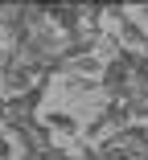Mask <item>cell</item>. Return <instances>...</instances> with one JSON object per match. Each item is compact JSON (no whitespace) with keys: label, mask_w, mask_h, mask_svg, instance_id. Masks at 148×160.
Returning a JSON list of instances; mask_svg holds the SVG:
<instances>
[{"label":"cell","mask_w":148,"mask_h":160,"mask_svg":"<svg viewBox=\"0 0 148 160\" xmlns=\"http://www.w3.org/2000/svg\"><path fill=\"white\" fill-rule=\"evenodd\" d=\"M37 103H41V86L29 90V94H4L0 99V123L8 127V132H25L29 123H37Z\"/></svg>","instance_id":"cell-1"},{"label":"cell","mask_w":148,"mask_h":160,"mask_svg":"<svg viewBox=\"0 0 148 160\" xmlns=\"http://www.w3.org/2000/svg\"><path fill=\"white\" fill-rule=\"evenodd\" d=\"M17 144H21V152H49L54 148V132L45 123H29L25 132H17Z\"/></svg>","instance_id":"cell-2"},{"label":"cell","mask_w":148,"mask_h":160,"mask_svg":"<svg viewBox=\"0 0 148 160\" xmlns=\"http://www.w3.org/2000/svg\"><path fill=\"white\" fill-rule=\"evenodd\" d=\"M45 127H49V132H66V136H78L82 132V123H78L74 111H49L45 115Z\"/></svg>","instance_id":"cell-3"},{"label":"cell","mask_w":148,"mask_h":160,"mask_svg":"<svg viewBox=\"0 0 148 160\" xmlns=\"http://www.w3.org/2000/svg\"><path fill=\"white\" fill-rule=\"evenodd\" d=\"M8 156H13V140L0 132V160H8Z\"/></svg>","instance_id":"cell-4"},{"label":"cell","mask_w":148,"mask_h":160,"mask_svg":"<svg viewBox=\"0 0 148 160\" xmlns=\"http://www.w3.org/2000/svg\"><path fill=\"white\" fill-rule=\"evenodd\" d=\"M21 160H45V152H21Z\"/></svg>","instance_id":"cell-5"}]
</instances>
